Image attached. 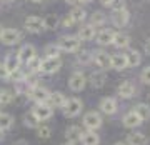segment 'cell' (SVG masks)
Wrapping results in <instances>:
<instances>
[{
	"label": "cell",
	"instance_id": "obj_13",
	"mask_svg": "<svg viewBox=\"0 0 150 145\" xmlns=\"http://www.w3.org/2000/svg\"><path fill=\"white\" fill-rule=\"evenodd\" d=\"M4 65H5L7 72H8V77H10V74H13V72H17V70L20 69V60H18V57H17V54H8L5 57V62H4Z\"/></svg>",
	"mask_w": 150,
	"mask_h": 145
},
{
	"label": "cell",
	"instance_id": "obj_39",
	"mask_svg": "<svg viewBox=\"0 0 150 145\" xmlns=\"http://www.w3.org/2000/svg\"><path fill=\"white\" fill-rule=\"evenodd\" d=\"M140 79H142V82H144V83L150 85V67H145V69L142 70V75H140Z\"/></svg>",
	"mask_w": 150,
	"mask_h": 145
},
{
	"label": "cell",
	"instance_id": "obj_53",
	"mask_svg": "<svg viewBox=\"0 0 150 145\" xmlns=\"http://www.w3.org/2000/svg\"><path fill=\"white\" fill-rule=\"evenodd\" d=\"M0 113H2V107H0Z\"/></svg>",
	"mask_w": 150,
	"mask_h": 145
},
{
	"label": "cell",
	"instance_id": "obj_51",
	"mask_svg": "<svg viewBox=\"0 0 150 145\" xmlns=\"http://www.w3.org/2000/svg\"><path fill=\"white\" fill-rule=\"evenodd\" d=\"M64 145H74V144H69V142H67V144H64Z\"/></svg>",
	"mask_w": 150,
	"mask_h": 145
},
{
	"label": "cell",
	"instance_id": "obj_24",
	"mask_svg": "<svg viewBox=\"0 0 150 145\" xmlns=\"http://www.w3.org/2000/svg\"><path fill=\"white\" fill-rule=\"evenodd\" d=\"M90 83L93 88H100V87L105 85V74H103L102 70H98V72H93L90 75Z\"/></svg>",
	"mask_w": 150,
	"mask_h": 145
},
{
	"label": "cell",
	"instance_id": "obj_3",
	"mask_svg": "<svg viewBox=\"0 0 150 145\" xmlns=\"http://www.w3.org/2000/svg\"><path fill=\"white\" fill-rule=\"evenodd\" d=\"M83 125H85L88 130H97L100 125H102V117L100 113L95 112V110H90L83 115Z\"/></svg>",
	"mask_w": 150,
	"mask_h": 145
},
{
	"label": "cell",
	"instance_id": "obj_10",
	"mask_svg": "<svg viewBox=\"0 0 150 145\" xmlns=\"http://www.w3.org/2000/svg\"><path fill=\"white\" fill-rule=\"evenodd\" d=\"M17 57L20 60V64H28L33 57H37V52H35V47L27 43V45H23V47L17 52Z\"/></svg>",
	"mask_w": 150,
	"mask_h": 145
},
{
	"label": "cell",
	"instance_id": "obj_50",
	"mask_svg": "<svg viewBox=\"0 0 150 145\" xmlns=\"http://www.w3.org/2000/svg\"><path fill=\"white\" fill-rule=\"evenodd\" d=\"M32 2H37V4H38V2H43V0H32Z\"/></svg>",
	"mask_w": 150,
	"mask_h": 145
},
{
	"label": "cell",
	"instance_id": "obj_48",
	"mask_svg": "<svg viewBox=\"0 0 150 145\" xmlns=\"http://www.w3.org/2000/svg\"><path fill=\"white\" fill-rule=\"evenodd\" d=\"M4 139V132H2V130H0V140Z\"/></svg>",
	"mask_w": 150,
	"mask_h": 145
},
{
	"label": "cell",
	"instance_id": "obj_11",
	"mask_svg": "<svg viewBox=\"0 0 150 145\" xmlns=\"http://www.w3.org/2000/svg\"><path fill=\"white\" fill-rule=\"evenodd\" d=\"M130 20V13L127 8H122V10H117L112 13V23L115 27H125Z\"/></svg>",
	"mask_w": 150,
	"mask_h": 145
},
{
	"label": "cell",
	"instance_id": "obj_18",
	"mask_svg": "<svg viewBox=\"0 0 150 145\" xmlns=\"http://www.w3.org/2000/svg\"><path fill=\"white\" fill-rule=\"evenodd\" d=\"M113 37H115V32L110 30V28H105L102 32H98L97 35V42L100 43V45H110L113 42Z\"/></svg>",
	"mask_w": 150,
	"mask_h": 145
},
{
	"label": "cell",
	"instance_id": "obj_7",
	"mask_svg": "<svg viewBox=\"0 0 150 145\" xmlns=\"http://www.w3.org/2000/svg\"><path fill=\"white\" fill-rule=\"evenodd\" d=\"M25 28H27L30 33H40L45 30V25H43V18L40 17H27L25 18Z\"/></svg>",
	"mask_w": 150,
	"mask_h": 145
},
{
	"label": "cell",
	"instance_id": "obj_37",
	"mask_svg": "<svg viewBox=\"0 0 150 145\" xmlns=\"http://www.w3.org/2000/svg\"><path fill=\"white\" fill-rule=\"evenodd\" d=\"M37 135L40 139H48V137L52 135V130H50V127H38Z\"/></svg>",
	"mask_w": 150,
	"mask_h": 145
},
{
	"label": "cell",
	"instance_id": "obj_42",
	"mask_svg": "<svg viewBox=\"0 0 150 145\" xmlns=\"http://www.w3.org/2000/svg\"><path fill=\"white\" fill-rule=\"evenodd\" d=\"M145 52H147V55H150V40L145 43Z\"/></svg>",
	"mask_w": 150,
	"mask_h": 145
},
{
	"label": "cell",
	"instance_id": "obj_35",
	"mask_svg": "<svg viewBox=\"0 0 150 145\" xmlns=\"http://www.w3.org/2000/svg\"><path fill=\"white\" fill-rule=\"evenodd\" d=\"M79 62L80 64H90L92 60H93V55L88 52V50H82V52H79Z\"/></svg>",
	"mask_w": 150,
	"mask_h": 145
},
{
	"label": "cell",
	"instance_id": "obj_46",
	"mask_svg": "<svg viewBox=\"0 0 150 145\" xmlns=\"http://www.w3.org/2000/svg\"><path fill=\"white\" fill-rule=\"evenodd\" d=\"M79 2H82V4H90L92 0H79Z\"/></svg>",
	"mask_w": 150,
	"mask_h": 145
},
{
	"label": "cell",
	"instance_id": "obj_43",
	"mask_svg": "<svg viewBox=\"0 0 150 145\" xmlns=\"http://www.w3.org/2000/svg\"><path fill=\"white\" fill-rule=\"evenodd\" d=\"M65 2H67L69 5H77V4H79V0H65Z\"/></svg>",
	"mask_w": 150,
	"mask_h": 145
},
{
	"label": "cell",
	"instance_id": "obj_2",
	"mask_svg": "<svg viewBox=\"0 0 150 145\" xmlns=\"http://www.w3.org/2000/svg\"><path fill=\"white\" fill-rule=\"evenodd\" d=\"M82 108H83V103H82L80 98H69L64 105V112L67 117H77L82 113Z\"/></svg>",
	"mask_w": 150,
	"mask_h": 145
},
{
	"label": "cell",
	"instance_id": "obj_26",
	"mask_svg": "<svg viewBox=\"0 0 150 145\" xmlns=\"http://www.w3.org/2000/svg\"><path fill=\"white\" fill-rule=\"evenodd\" d=\"M112 43L117 48H127L129 47V43H130V37L129 35H125V33H115Z\"/></svg>",
	"mask_w": 150,
	"mask_h": 145
},
{
	"label": "cell",
	"instance_id": "obj_1",
	"mask_svg": "<svg viewBox=\"0 0 150 145\" xmlns=\"http://www.w3.org/2000/svg\"><path fill=\"white\" fill-rule=\"evenodd\" d=\"M57 45L64 52H77L80 48V40L77 35H64V37H60Z\"/></svg>",
	"mask_w": 150,
	"mask_h": 145
},
{
	"label": "cell",
	"instance_id": "obj_34",
	"mask_svg": "<svg viewBox=\"0 0 150 145\" xmlns=\"http://www.w3.org/2000/svg\"><path fill=\"white\" fill-rule=\"evenodd\" d=\"M23 124L27 125V127H30V129H37L38 125H40V122H38L37 118L32 115V112H30V113H27V115H25V118H23Z\"/></svg>",
	"mask_w": 150,
	"mask_h": 145
},
{
	"label": "cell",
	"instance_id": "obj_36",
	"mask_svg": "<svg viewBox=\"0 0 150 145\" xmlns=\"http://www.w3.org/2000/svg\"><path fill=\"white\" fill-rule=\"evenodd\" d=\"M108 7H110V8H112L113 12L122 10V8H125V0H112Z\"/></svg>",
	"mask_w": 150,
	"mask_h": 145
},
{
	"label": "cell",
	"instance_id": "obj_15",
	"mask_svg": "<svg viewBox=\"0 0 150 145\" xmlns=\"http://www.w3.org/2000/svg\"><path fill=\"white\" fill-rule=\"evenodd\" d=\"M134 93H135V87L132 82L125 80L118 85V95L122 98H130V97H134Z\"/></svg>",
	"mask_w": 150,
	"mask_h": 145
},
{
	"label": "cell",
	"instance_id": "obj_4",
	"mask_svg": "<svg viewBox=\"0 0 150 145\" xmlns=\"http://www.w3.org/2000/svg\"><path fill=\"white\" fill-rule=\"evenodd\" d=\"M52 113H54V108L48 107L47 103H37V105L32 108V115L37 118L38 122L48 120V118L52 117Z\"/></svg>",
	"mask_w": 150,
	"mask_h": 145
},
{
	"label": "cell",
	"instance_id": "obj_19",
	"mask_svg": "<svg viewBox=\"0 0 150 145\" xmlns=\"http://www.w3.org/2000/svg\"><path fill=\"white\" fill-rule=\"evenodd\" d=\"M142 124V120L139 118V115L132 110V112H129L125 117H123V125L127 127V129H135V127H139V125Z\"/></svg>",
	"mask_w": 150,
	"mask_h": 145
},
{
	"label": "cell",
	"instance_id": "obj_21",
	"mask_svg": "<svg viewBox=\"0 0 150 145\" xmlns=\"http://www.w3.org/2000/svg\"><path fill=\"white\" fill-rule=\"evenodd\" d=\"M80 142H82V145H98L100 139H98V135L93 130H88V132H83L82 134Z\"/></svg>",
	"mask_w": 150,
	"mask_h": 145
},
{
	"label": "cell",
	"instance_id": "obj_5",
	"mask_svg": "<svg viewBox=\"0 0 150 145\" xmlns=\"http://www.w3.org/2000/svg\"><path fill=\"white\" fill-rule=\"evenodd\" d=\"M20 38H22V35L17 28H4L0 42L5 43V45H15V43L20 42Z\"/></svg>",
	"mask_w": 150,
	"mask_h": 145
},
{
	"label": "cell",
	"instance_id": "obj_47",
	"mask_svg": "<svg viewBox=\"0 0 150 145\" xmlns=\"http://www.w3.org/2000/svg\"><path fill=\"white\" fill-rule=\"evenodd\" d=\"M2 32H4V27H2V25H0V37H2Z\"/></svg>",
	"mask_w": 150,
	"mask_h": 145
},
{
	"label": "cell",
	"instance_id": "obj_8",
	"mask_svg": "<svg viewBox=\"0 0 150 145\" xmlns=\"http://www.w3.org/2000/svg\"><path fill=\"white\" fill-rule=\"evenodd\" d=\"M60 67H62L60 59H43L42 62H40L38 72H42V74H54V72H57Z\"/></svg>",
	"mask_w": 150,
	"mask_h": 145
},
{
	"label": "cell",
	"instance_id": "obj_41",
	"mask_svg": "<svg viewBox=\"0 0 150 145\" xmlns=\"http://www.w3.org/2000/svg\"><path fill=\"white\" fill-rule=\"evenodd\" d=\"M74 25H75V23L72 22V18H70V17L67 15V17L64 18V27H74Z\"/></svg>",
	"mask_w": 150,
	"mask_h": 145
},
{
	"label": "cell",
	"instance_id": "obj_52",
	"mask_svg": "<svg viewBox=\"0 0 150 145\" xmlns=\"http://www.w3.org/2000/svg\"><path fill=\"white\" fill-rule=\"evenodd\" d=\"M4 2H10V0H4Z\"/></svg>",
	"mask_w": 150,
	"mask_h": 145
},
{
	"label": "cell",
	"instance_id": "obj_17",
	"mask_svg": "<svg viewBox=\"0 0 150 145\" xmlns=\"http://www.w3.org/2000/svg\"><path fill=\"white\" fill-rule=\"evenodd\" d=\"M77 37H79V40H92V38L95 37V27H93V25H90V23L82 25Z\"/></svg>",
	"mask_w": 150,
	"mask_h": 145
},
{
	"label": "cell",
	"instance_id": "obj_16",
	"mask_svg": "<svg viewBox=\"0 0 150 145\" xmlns=\"http://www.w3.org/2000/svg\"><path fill=\"white\" fill-rule=\"evenodd\" d=\"M110 67L115 69V70L127 69V59H125V54H115L113 57H110Z\"/></svg>",
	"mask_w": 150,
	"mask_h": 145
},
{
	"label": "cell",
	"instance_id": "obj_9",
	"mask_svg": "<svg viewBox=\"0 0 150 145\" xmlns=\"http://www.w3.org/2000/svg\"><path fill=\"white\" fill-rule=\"evenodd\" d=\"M85 83H87V79L82 72H75V74H72V77L69 79V87H70V90H74V92L83 90Z\"/></svg>",
	"mask_w": 150,
	"mask_h": 145
},
{
	"label": "cell",
	"instance_id": "obj_6",
	"mask_svg": "<svg viewBox=\"0 0 150 145\" xmlns=\"http://www.w3.org/2000/svg\"><path fill=\"white\" fill-rule=\"evenodd\" d=\"M30 98H32L33 102H37V103H47L48 100V95H50V92L47 90V88H43V87H38L35 85L33 88H30L27 93Z\"/></svg>",
	"mask_w": 150,
	"mask_h": 145
},
{
	"label": "cell",
	"instance_id": "obj_14",
	"mask_svg": "<svg viewBox=\"0 0 150 145\" xmlns=\"http://www.w3.org/2000/svg\"><path fill=\"white\" fill-rule=\"evenodd\" d=\"M67 98L64 97V93L60 92H50L48 95V100H47V105L48 107H59V108H64Z\"/></svg>",
	"mask_w": 150,
	"mask_h": 145
},
{
	"label": "cell",
	"instance_id": "obj_29",
	"mask_svg": "<svg viewBox=\"0 0 150 145\" xmlns=\"http://www.w3.org/2000/svg\"><path fill=\"white\" fill-rule=\"evenodd\" d=\"M13 125V117L8 113H0V130H8Z\"/></svg>",
	"mask_w": 150,
	"mask_h": 145
},
{
	"label": "cell",
	"instance_id": "obj_25",
	"mask_svg": "<svg viewBox=\"0 0 150 145\" xmlns=\"http://www.w3.org/2000/svg\"><path fill=\"white\" fill-rule=\"evenodd\" d=\"M125 59H127V67H137V65H140V62H142V57H140V54L137 50L127 52V54H125Z\"/></svg>",
	"mask_w": 150,
	"mask_h": 145
},
{
	"label": "cell",
	"instance_id": "obj_27",
	"mask_svg": "<svg viewBox=\"0 0 150 145\" xmlns=\"http://www.w3.org/2000/svg\"><path fill=\"white\" fill-rule=\"evenodd\" d=\"M134 112L139 115V118L142 120V122L150 118V107L147 105V103H139V105L134 108Z\"/></svg>",
	"mask_w": 150,
	"mask_h": 145
},
{
	"label": "cell",
	"instance_id": "obj_20",
	"mask_svg": "<svg viewBox=\"0 0 150 145\" xmlns=\"http://www.w3.org/2000/svg\"><path fill=\"white\" fill-rule=\"evenodd\" d=\"M93 62H95L100 69H108L110 67V55L107 52H97L93 55Z\"/></svg>",
	"mask_w": 150,
	"mask_h": 145
},
{
	"label": "cell",
	"instance_id": "obj_32",
	"mask_svg": "<svg viewBox=\"0 0 150 145\" xmlns=\"http://www.w3.org/2000/svg\"><path fill=\"white\" fill-rule=\"evenodd\" d=\"M13 100V93L10 90H2L0 88V107H4V105H8V103Z\"/></svg>",
	"mask_w": 150,
	"mask_h": 145
},
{
	"label": "cell",
	"instance_id": "obj_33",
	"mask_svg": "<svg viewBox=\"0 0 150 145\" xmlns=\"http://www.w3.org/2000/svg\"><path fill=\"white\" fill-rule=\"evenodd\" d=\"M43 25H45V28H50V30L57 28V25H59V18H57V15H54V13L47 15L45 18H43Z\"/></svg>",
	"mask_w": 150,
	"mask_h": 145
},
{
	"label": "cell",
	"instance_id": "obj_30",
	"mask_svg": "<svg viewBox=\"0 0 150 145\" xmlns=\"http://www.w3.org/2000/svg\"><path fill=\"white\" fill-rule=\"evenodd\" d=\"M45 55H47V59H59V55H60L59 45H55V43H48L47 47H45Z\"/></svg>",
	"mask_w": 150,
	"mask_h": 145
},
{
	"label": "cell",
	"instance_id": "obj_12",
	"mask_svg": "<svg viewBox=\"0 0 150 145\" xmlns=\"http://www.w3.org/2000/svg\"><path fill=\"white\" fill-rule=\"evenodd\" d=\"M100 110L107 115H113L117 112V100L112 97H103L100 100Z\"/></svg>",
	"mask_w": 150,
	"mask_h": 145
},
{
	"label": "cell",
	"instance_id": "obj_28",
	"mask_svg": "<svg viewBox=\"0 0 150 145\" xmlns=\"http://www.w3.org/2000/svg\"><path fill=\"white\" fill-rule=\"evenodd\" d=\"M69 17L72 18V22H74V23H82V22L85 20L87 13H85V10H83V8H79V7H77V8H74V10L70 12Z\"/></svg>",
	"mask_w": 150,
	"mask_h": 145
},
{
	"label": "cell",
	"instance_id": "obj_44",
	"mask_svg": "<svg viewBox=\"0 0 150 145\" xmlns=\"http://www.w3.org/2000/svg\"><path fill=\"white\" fill-rule=\"evenodd\" d=\"M13 145H28V144L25 142V140H18V142H15Z\"/></svg>",
	"mask_w": 150,
	"mask_h": 145
},
{
	"label": "cell",
	"instance_id": "obj_22",
	"mask_svg": "<svg viewBox=\"0 0 150 145\" xmlns=\"http://www.w3.org/2000/svg\"><path fill=\"white\" fill-rule=\"evenodd\" d=\"M65 137L69 139V144H75V142H79L80 137H82V129L80 127H77V125H72V127L67 129Z\"/></svg>",
	"mask_w": 150,
	"mask_h": 145
},
{
	"label": "cell",
	"instance_id": "obj_31",
	"mask_svg": "<svg viewBox=\"0 0 150 145\" xmlns=\"http://www.w3.org/2000/svg\"><path fill=\"white\" fill-rule=\"evenodd\" d=\"M105 20H107V17H105V13L103 12H93L90 17V25H103L105 23Z\"/></svg>",
	"mask_w": 150,
	"mask_h": 145
},
{
	"label": "cell",
	"instance_id": "obj_23",
	"mask_svg": "<svg viewBox=\"0 0 150 145\" xmlns=\"http://www.w3.org/2000/svg\"><path fill=\"white\" fill-rule=\"evenodd\" d=\"M147 142H149V139L139 132L129 134V137H127V145H147Z\"/></svg>",
	"mask_w": 150,
	"mask_h": 145
},
{
	"label": "cell",
	"instance_id": "obj_38",
	"mask_svg": "<svg viewBox=\"0 0 150 145\" xmlns=\"http://www.w3.org/2000/svg\"><path fill=\"white\" fill-rule=\"evenodd\" d=\"M40 62H42V59H37V57H33L30 62H28V69L32 70V72H37L38 69H40Z\"/></svg>",
	"mask_w": 150,
	"mask_h": 145
},
{
	"label": "cell",
	"instance_id": "obj_49",
	"mask_svg": "<svg viewBox=\"0 0 150 145\" xmlns=\"http://www.w3.org/2000/svg\"><path fill=\"white\" fill-rule=\"evenodd\" d=\"M115 145H127V144H123V142H117Z\"/></svg>",
	"mask_w": 150,
	"mask_h": 145
},
{
	"label": "cell",
	"instance_id": "obj_45",
	"mask_svg": "<svg viewBox=\"0 0 150 145\" xmlns=\"http://www.w3.org/2000/svg\"><path fill=\"white\" fill-rule=\"evenodd\" d=\"M110 2H112V0H102V4H103L105 7H108V5H110Z\"/></svg>",
	"mask_w": 150,
	"mask_h": 145
},
{
	"label": "cell",
	"instance_id": "obj_40",
	"mask_svg": "<svg viewBox=\"0 0 150 145\" xmlns=\"http://www.w3.org/2000/svg\"><path fill=\"white\" fill-rule=\"evenodd\" d=\"M0 80H8V72L4 64H0Z\"/></svg>",
	"mask_w": 150,
	"mask_h": 145
}]
</instances>
